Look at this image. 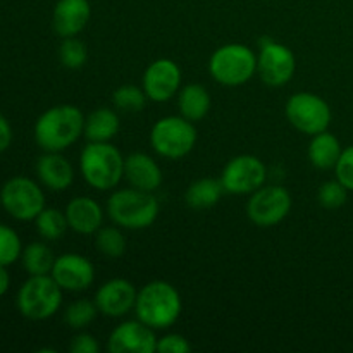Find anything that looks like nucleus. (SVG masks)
<instances>
[{
  "mask_svg": "<svg viewBox=\"0 0 353 353\" xmlns=\"http://www.w3.org/2000/svg\"><path fill=\"white\" fill-rule=\"evenodd\" d=\"M85 130V114L71 103L50 107L34 123V141L45 152H64L79 140Z\"/></svg>",
  "mask_w": 353,
  "mask_h": 353,
  "instance_id": "obj_1",
  "label": "nucleus"
},
{
  "mask_svg": "<svg viewBox=\"0 0 353 353\" xmlns=\"http://www.w3.org/2000/svg\"><path fill=\"white\" fill-rule=\"evenodd\" d=\"M181 295L168 281H150L138 292L134 312L137 319L152 330H168L179 319Z\"/></svg>",
  "mask_w": 353,
  "mask_h": 353,
  "instance_id": "obj_2",
  "label": "nucleus"
},
{
  "mask_svg": "<svg viewBox=\"0 0 353 353\" xmlns=\"http://www.w3.org/2000/svg\"><path fill=\"white\" fill-rule=\"evenodd\" d=\"M161 205L152 192L138 188L116 190L107 200V214L124 230H145L157 221Z\"/></svg>",
  "mask_w": 353,
  "mask_h": 353,
  "instance_id": "obj_3",
  "label": "nucleus"
},
{
  "mask_svg": "<svg viewBox=\"0 0 353 353\" xmlns=\"http://www.w3.org/2000/svg\"><path fill=\"white\" fill-rule=\"evenodd\" d=\"M79 169L92 188L107 192L124 178V159L110 141H90L79 155Z\"/></svg>",
  "mask_w": 353,
  "mask_h": 353,
  "instance_id": "obj_4",
  "label": "nucleus"
},
{
  "mask_svg": "<svg viewBox=\"0 0 353 353\" xmlns=\"http://www.w3.org/2000/svg\"><path fill=\"white\" fill-rule=\"evenodd\" d=\"M209 72L224 86L245 85L257 72V55L247 45L226 43L210 55Z\"/></svg>",
  "mask_w": 353,
  "mask_h": 353,
  "instance_id": "obj_5",
  "label": "nucleus"
},
{
  "mask_svg": "<svg viewBox=\"0 0 353 353\" xmlns=\"http://www.w3.org/2000/svg\"><path fill=\"white\" fill-rule=\"evenodd\" d=\"M64 290L50 274L31 276L17 293V309L26 319L45 321L59 312Z\"/></svg>",
  "mask_w": 353,
  "mask_h": 353,
  "instance_id": "obj_6",
  "label": "nucleus"
},
{
  "mask_svg": "<svg viewBox=\"0 0 353 353\" xmlns=\"http://www.w3.org/2000/svg\"><path fill=\"white\" fill-rule=\"evenodd\" d=\"M150 143L161 157H186L196 143V130L183 116H165L152 126Z\"/></svg>",
  "mask_w": 353,
  "mask_h": 353,
  "instance_id": "obj_7",
  "label": "nucleus"
},
{
  "mask_svg": "<svg viewBox=\"0 0 353 353\" xmlns=\"http://www.w3.org/2000/svg\"><path fill=\"white\" fill-rule=\"evenodd\" d=\"M285 114L295 130L309 137L326 131L333 117L330 103L323 97L314 95L310 92H300L290 97Z\"/></svg>",
  "mask_w": 353,
  "mask_h": 353,
  "instance_id": "obj_8",
  "label": "nucleus"
},
{
  "mask_svg": "<svg viewBox=\"0 0 353 353\" xmlns=\"http://www.w3.org/2000/svg\"><path fill=\"white\" fill-rule=\"evenodd\" d=\"M0 202L6 212L17 221H34L45 209L43 190L33 179L16 176L0 190Z\"/></svg>",
  "mask_w": 353,
  "mask_h": 353,
  "instance_id": "obj_9",
  "label": "nucleus"
},
{
  "mask_svg": "<svg viewBox=\"0 0 353 353\" xmlns=\"http://www.w3.org/2000/svg\"><path fill=\"white\" fill-rule=\"evenodd\" d=\"M292 210V195L279 185L261 186L247 202V216L261 228L276 226Z\"/></svg>",
  "mask_w": 353,
  "mask_h": 353,
  "instance_id": "obj_10",
  "label": "nucleus"
},
{
  "mask_svg": "<svg viewBox=\"0 0 353 353\" xmlns=\"http://www.w3.org/2000/svg\"><path fill=\"white\" fill-rule=\"evenodd\" d=\"M268 178L265 164L255 155H236L230 159L221 172V183L226 193L233 195H252L255 190L264 186Z\"/></svg>",
  "mask_w": 353,
  "mask_h": 353,
  "instance_id": "obj_11",
  "label": "nucleus"
},
{
  "mask_svg": "<svg viewBox=\"0 0 353 353\" xmlns=\"http://www.w3.org/2000/svg\"><path fill=\"white\" fill-rule=\"evenodd\" d=\"M259 43L261 52L257 55V72L262 81L269 86L286 85L296 69V59L292 48L271 38H264Z\"/></svg>",
  "mask_w": 353,
  "mask_h": 353,
  "instance_id": "obj_12",
  "label": "nucleus"
},
{
  "mask_svg": "<svg viewBox=\"0 0 353 353\" xmlns=\"http://www.w3.org/2000/svg\"><path fill=\"white\" fill-rule=\"evenodd\" d=\"M141 88L152 102H168L181 90V69L172 59H157L145 69Z\"/></svg>",
  "mask_w": 353,
  "mask_h": 353,
  "instance_id": "obj_13",
  "label": "nucleus"
},
{
  "mask_svg": "<svg viewBox=\"0 0 353 353\" xmlns=\"http://www.w3.org/2000/svg\"><path fill=\"white\" fill-rule=\"evenodd\" d=\"M154 331L140 319L124 321L112 330L107 348L110 353H154L157 348Z\"/></svg>",
  "mask_w": 353,
  "mask_h": 353,
  "instance_id": "obj_14",
  "label": "nucleus"
},
{
  "mask_svg": "<svg viewBox=\"0 0 353 353\" xmlns=\"http://www.w3.org/2000/svg\"><path fill=\"white\" fill-rule=\"evenodd\" d=\"M50 276L64 292H83L95 281V268L83 255L64 254L55 259Z\"/></svg>",
  "mask_w": 353,
  "mask_h": 353,
  "instance_id": "obj_15",
  "label": "nucleus"
},
{
  "mask_svg": "<svg viewBox=\"0 0 353 353\" xmlns=\"http://www.w3.org/2000/svg\"><path fill=\"white\" fill-rule=\"evenodd\" d=\"M137 288L133 283L123 278H114L103 283L95 295L99 312L105 317H123L134 309L137 303Z\"/></svg>",
  "mask_w": 353,
  "mask_h": 353,
  "instance_id": "obj_16",
  "label": "nucleus"
},
{
  "mask_svg": "<svg viewBox=\"0 0 353 353\" xmlns=\"http://www.w3.org/2000/svg\"><path fill=\"white\" fill-rule=\"evenodd\" d=\"M92 17V6L88 0H59L52 14L54 31L62 38L81 33Z\"/></svg>",
  "mask_w": 353,
  "mask_h": 353,
  "instance_id": "obj_17",
  "label": "nucleus"
},
{
  "mask_svg": "<svg viewBox=\"0 0 353 353\" xmlns=\"http://www.w3.org/2000/svg\"><path fill=\"white\" fill-rule=\"evenodd\" d=\"M37 176L50 192H65L74 181V169L61 152H45L37 161Z\"/></svg>",
  "mask_w": 353,
  "mask_h": 353,
  "instance_id": "obj_18",
  "label": "nucleus"
},
{
  "mask_svg": "<svg viewBox=\"0 0 353 353\" xmlns=\"http://www.w3.org/2000/svg\"><path fill=\"white\" fill-rule=\"evenodd\" d=\"M64 212L68 217L69 230L83 236L95 234L102 228L103 210L92 196H74L69 200Z\"/></svg>",
  "mask_w": 353,
  "mask_h": 353,
  "instance_id": "obj_19",
  "label": "nucleus"
},
{
  "mask_svg": "<svg viewBox=\"0 0 353 353\" xmlns=\"http://www.w3.org/2000/svg\"><path fill=\"white\" fill-rule=\"evenodd\" d=\"M124 178L133 188L154 193L162 185V169L148 154L134 152L124 159Z\"/></svg>",
  "mask_w": 353,
  "mask_h": 353,
  "instance_id": "obj_20",
  "label": "nucleus"
},
{
  "mask_svg": "<svg viewBox=\"0 0 353 353\" xmlns=\"http://www.w3.org/2000/svg\"><path fill=\"white\" fill-rule=\"evenodd\" d=\"M210 105H212V99H210L205 86L200 85V83L186 85L185 88L178 92L179 114L192 123L202 121L209 114Z\"/></svg>",
  "mask_w": 353,
  "mask_h": 353,
  "instance_id": "obj_21",
  "label": "nucleus"
},
{
  "mask_svg": "<svg viewBox=\"0 0 353 353\" xmlns=\"http://www.w3.org/2000/svg\"><path fill=\"white\" fill-rule=\"evenodd\" d=\"M341 152H343V148H341L340 140L326 130L323 133L314 134L307 154H309V161L314 168L327 171V169H334Z\"/></svg>",
  "mask_w": 353,
  "mask_h": 353,
  "instance_id": "obj_22",
  "label": "nucleus"
},
{
  "mask_svg": "<svg viewBox=\"0 0 353 353\" xmlns=\"http://www.w3.org/2000/svg\"><path fill=\"white\" fill-rule=\"evenodd\" d=\"M121 119L116 110L109 107H100L85 117L83 134L88 141H110L119 133Z\"/></svg>",
  "mask_w": 353,
  "mask_h": 353,
  "instance_id": "obj_23",
  "label": "nucleus"
},
{
  "mask_svg": "<svg viewBox=\"0 0 353 353\" xmlns=\"http://www.w3.org/2000/svg\"><path fill=\"white\" fill-rule=\"evenodd\" d=\"M223 193L224 188L221 179L200 178L188 186L185 193V202L190 209L205 210L216 205Z\"/></svg>",
  "mask_w": 353,
  "mask_h": 353,
  "instance_id": "obj_24",
  "label": "nucleus"
},
{
  "mask_svg": "<svg viewBox=\"0 0 353 353\" xmlns=\"http://www.w3.org/2000/svg\"><path fill=\"white\" fill-rule=\"evenodd\" d=\"M55 255L48 245L40 243V241H33L28 245L21 254V261H23L24 269L30 276H43L50 274L52 268L55 264Z\"/></svg>",
  "mask_w": 353,
  "mask_h": 353,
  "instance_id": "obj_25",
  "label": "nucleus"
},
{
  "mask_svg": "<svg viewBox=\"0 0 353 353\" xmlns=\"http://www.w3.org/2000/svg\"><path fill=\"white\" fill-rule=\"evenodd\" d=\"M37 231L43 240L55 241L62 238L68 231V217L65 212H61L57 209H43L34 219Z\"/></svg>",
  "mask_w": 353,
  "mask_h": 353,
  "instance_id": "obj_26",
  "label": "nucleus"
},
{
  "mask_svg": "<svg viewBox=\"0 0 353 353\" xmlns=\"http://www.w3.org/2000/svg\"><path fill=\"white\" fill-rule=\"evenodd\" d=\"M99 307H97L95 300L88 299H79L69 303L68 309L64 310V321L71 330L81 331L88 327L93 321L99 316Z\"/></svg>",
  "mask_w": 353,
  "mask_h": 353,
  "instance_id": "obj_27",
  "label": "nucleus"
},
{
  "mask_svg": "<svg viewBox=\"0 0 353 353\" xmlns=\"http://www.w3.org/2000/svg\"><path fill=\"white\" fill-rule=\"evenodd\" d=\"M95 245L102 255L109 259H119L126 254V236L119 226H102L97 231Z\"/></svg>",
  "mask_w": 353,
  "mask_h": 353,
  "instance_id": "obj_28",
  "label": "nucleus"
},
{
  "mask_svg": "<svg viewBox=\"0 0 353 353\" xmlns=\"http://www.w3.org/2000/svg\"><path fill=\"white\" fill-rule=\"evenodd\" d=\"M147 93L137 85H123L112 93V102L116 109L123 112H140L147 105Z\"/></svg>",
  "mask_w": 353,
  "mask_h": 353,
  "instance_id": "obj_29",
  "label": "nucleus"
},
{
  "mask_svg": "<svg viewBox=\"0 0 353 353\" xmlns=\"http://www.w3.org/2000/svg\"><path fill=\"white\" fill-rule=\"evenodd\" d=\"M59 59H61V64L65 69H72V71L81 69L86 64V59H88L86 45L76 37L64 38L61 47H59Z\"/></svg>",
  "mask_w": 353,
  "mask_h": 353,
  "instance_id": "obj_30",
  "label": "nucleus"
},
{
  "mask_svg": "<svg viewBox=\"0 0 353 353\" xmlns=\"http://www.w3.org/2000/svg\"><path fill=\"white\" fill-rule=\"evenodd\" d=\"M23 254L21 238L12 228L0 224V265H10Z\"/></svg>",
  "mask_w": 353,
  "mask_h": 353,
  "instance_id": "obj_31",
  "label": "nucleus"
},
{
  "mask_svg": "<svg viewBox=\"0 0 353 353\" xmlns=\"http://www.w3.org/2000/svg\"><path fill=\"white\" fill-rule=\"evenodd\" d=\"M317 199H319V203L324 209H340V207H343L347 203L348 190L338 179H331V181H326L321 185Z\"/></svg>",
  "mask_w": 353,
  "mask_h": 353,
  "instance_id": "obj_32",
  "label": "nucleus"
},
{
  "mask_svg": "<svg viewBox=\"0 0 353 353\" xmlns=\"http://www.w3.org/2000/svg\"><path fill=\"white\" fill-rule=\"evenodd\" d=\"M336 179L348 190L353 192V145L343 148L336 165H334Z\"/></svg>",
  "mask_w": 353,
  "mask_h": 353,
  "instance_id": "obj_33",
  "label": "nucleus"
},
{
  "mask_svg": "<svg viewBox=\"0 0 353 353\" xmlns=\"http://www.w3.org/2000/svg\"><path fill=\"white\" fill-rule=\"evenodd\" d=\"M192 350V345L183 334L169 333L165 336L157 338V353H188Z\"/></svg>",
  "mask_w": 353,
  "mask_h": 353,
  "instance_id": "obj_34",
  "label": "nucleus"
},
{
  "mask_svg": "<svg viewBox=\"0 0 353 353\" xmlns=\"http://www.w3.org/2000/svg\"><path fill=\"white\" fill-rule=\"evenodd\" d=\"M71 353H99L100 345L97 338L90 333H78L69 345Z\"/></svg>",
  "mask_w": 353,
  "mask_h": 353,
  "instance_id": "obj_35",
  "label": "nucleus"
},
{
  "mask_svg": "<svg viewBox=\"0 0 353 353\" xmlns=\"http://www.w3.org/2000/svg\"><path fill=\"white\" fill-rule=\"evenodd\" d=\"M10 143H12V128H10L6 116L0 114V154L6 152L10 147Z\"/></svg>",
  "mask_w": 353,
  "mask_h": 353,
  "instance_id": "obj_36",
  "label": "nucleus"
},
{
  "mask_svg": "<svg viewBox=\"0 0 353 353\" xmlns=\"http://www.w3.org/2000/svg\"><path fill=\"white\" fill-rule=\"evenodd\" d=\"M9 285H10V276L9 272H7V268L6 265H0V296L6 295L7 290H9Z\"/></svg>",
  "mask_w": 353,
  "mask_h": 353,
  "instance_id": "obj_37",
  "label": "nucleus"
}]
</instances>
